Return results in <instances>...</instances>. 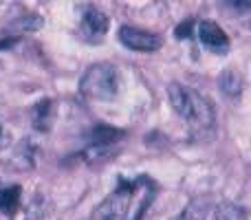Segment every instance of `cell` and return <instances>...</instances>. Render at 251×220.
<instances>
[{"mask_svg":"<svg viewBox=\"0 0 251 220\" xmlns=\"http://www.w3.org/2000/svg\"><path fill=\"white\" fill-rule=\"evenodd\" d=\"M168 97H170V104H172L174 112H176L183 121H187L192 128L205 130L214 123L212 106L196 91H192V88H187V86H181V84H170Z\"/></svg>","mask_w":251,"mask_h":220,"instance_id":"obj_1","label":"cell"},{"mask_svg":"<svg viewBox=\"0 0 251 220\" xmlns=\"http://www.w3.org/2000/svg\"><path fill=\"white\" fill-rule=\"evenodd\" d=\"M119 40L124 47L132 49V51H141V53H152L161 47V38L152 31L139 29V26H122L119 29Z\"/></svg>","mask_w":251,"mask_h":220,"instance_id":"obj_4","label":"cell"},{"mask_svg":"<svg viewBox=\"0 0 251 220\" xmlns=\"http://www.w3.org/2000/svg\"><path fill=\"white\" fill-rule=\"evenodd\" d=\"M196 31H199V40L203 42L205 49H209V51H214V53H221V55L229 51V38H227L225 31H223L216 22L203 20V22H199Z\"/></svg>","mask_w":251,"mask_h":220,"instance_id":"obj_5","label":"cell"},{"mask_svg":"<svg viewBox=\"0 0 251 220\" xmlns=\"http://www.w3.org/2000/svg\"><path fill=\"white\" fill-rule=\"evenodd\" d=\"M0 139H2V128H0Z\"/></svg>","mask_w":251,"mask_h":220,"instance_id":"obj_18","label":"cell"},{"mask_svg":"<svg viewBox=\"0 0 251 220\" xmlns=\"http://www.w3.org/2000/svg\"><path fill=\"white\" fill-rule=\"evenodd\" d=\"M82 31L91 38H101V35L108 31V16L100 9H88L84 13V20H82Z\"/></svg>","mask_w":251,"mask_h":220,"instance_id":"obj_6","label":"cell"},{"mask_svg":"<svg viewBox=\"0 0 251 220\" xmlns=\"http://www.w3.org/2000/svg\"><path fill=\"white\" fill-rule=\"evenodd\" d=\"M192 29H194V22L187 20V22H183V24H178V26H176L174 35H176L178 40H185V38H190V35H192Z\"/></svg>","mask_w":251,"mask_h":220,"instance_id":"obj_15","label":"cell"},{"mask_svg":"<svg viewBox=\"0 0 251 220\" xmlns=\"http://www.w3.org/2000/svg\"><path fill=\"white\" fill-rule=\"evenodd\" d=\"M119 91V73L113 64H93L79 79V93L93 101H108Z\"/></svg>","mask_w":251,"mask_h":220,"instance_id":"obj_2","label":"cell"},{"mask_svg":"<svg viewBox=\"0 0 251 220\" xmlns=\"http://www.w3.org/2000/svg\"><path fill=\"white\" fill-rule=\"evenodd\" d=\"M20 205V187L11 185L0 190V212L2 214H13Z\"/></svg>","mask_w":251,"mask_h":220,"instance_id":"obj_10","label":"cell"},{"mask_svg":"<svg viewBox=\"0 0 251 220\" xmlns=\"http://www.w3.org/2000/svg\"><path fill=\"white\" fill-rule=\"evenodd\" d=\"M150 200H152V196H150V198H148V200H143L141 209H139V214H137V216H134V220H141V218H143V214L148 212V205H150Z\"/></svg>","mask_w":251,"mask_h":220,"instance_id":"obj_17","label":"cell"},{"mask_svg":"<svg viewBox=\"0 0 251 220\" xmlns=\"http://www.w3.org/2000/svg\"><path fill=\"white\" fill-rule=\"evenodd\" d=\"M20 220H42V205H40L38 198L31 200V205L25 209V212H22Z\"/></svg>","mask_w":251,"mask_h":220,"instance_id":"obj_14","label":"cell"},{"mask_svg":"<svg viewBox=\"0 0 251 220\" xmlns=\"http://www.w3.org/2000/svg\"><path fill=\"white\" fill-rule=\"evenodd\" d=\"M218 86L231 99H238L240 93H243V77H240L236 71H223L221 77H218Z\"/></svg>","mask_w":251,"mask_h":220,"instance_id":"obj_9","label":"cell"},{"mask_svg":"<svg viewBox=\"0 0 251 220\" xmlns=\"http://www.w3.org/2000/svg\"><path fill=\"white\" fill-rule=\"evenodd\" d=\"M49 117H51V99H42L33 108V125L38 130L49 128Z\"/></svg>","mask_w":251,"mask_h":220,"instance_id":"obj_12","label":"cell"},{"mask_svg":"<svg viewBox=\"0 0 251 220\" xmlns=\"http://www.w3.org/2000/svg\"><path fill=\"white\" fill-rule=\"evenodd\" d=\"M209 209H212V198L209 196H201V198L190 200L185 205V209L172 220H207Z\"/></svg>","mask_w":251,"mask_h":220,"instance_id":"obj_7","label":"cell"},{"mask_svg":"<svg viewBox=\"0 0 251 220\" xmlns=\"http://www.w3.org/2000/svg\"><path fill=\"white\" fill-rule=\"evenodd\" d=\"M216 220H247V212L240 205L221 203L216 207Z\"/></svg>","mask_w":251,"mask_h":220,"instance_id":"obj_11","label":"cell"},{"mask_svg":"<svg viewBox=\"0 0 251 220\" xmlns=\"http://www.w3.org/2000/svg\"><path fill=\"white\" fill-rule=\"evenodd\" d=\"M229 9H238V11H251V2H243V0H234V2H227Z\"/></svg>","mask_w":251,"mask_h":220,"instance_id":"obj_16","label":"cell"},{"mask_svg":"<svg viewBox=\"0 0 251 220\" xmlns=\"http://www.w3.org/2000/svg\"><path fill=\"white\" fill-rule=\"evenodd\" d=\"M134 194V185L128 183V185H119L104 203L97 207L95 212V220H126V214H128V205L130 198Z\"/></svg>","mask_w":251,"mask_h":220,"instance_id":"obj_3","label":"cell"},{"mask_svg":"<svg viewBox=\"0 0 251 220\" xmlns=\"http://www.w3.org/2000/svg\"><path fill=\"white\" fill-rule=\"evenodd\" d=\"M124 130L119 128H110V125H95V128L91 130V134H88V139L93 141V146L97 147H106L110 146V143H117L124 139Z\"/></svg>","mask_w":251,"mask_h":220,"instance_id":"obj_8","label":"cell"},{"mask_svg":"<svg viewBox=\"0 0 251 220\" xmlns=\"http://www.w3.org/2000/svg\"><path fill=\"white\" fill-rule=\"evenodd\" d=\"M44 24V20L35 13H26V16L18 18L16 22L11 24V29H18V31H38L40 26Z\"/></svg>","mask_w":251,"mask_h":220,"instance_id":"obj_13","label":"cell"}]
</instances>
